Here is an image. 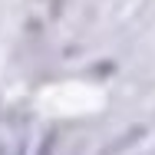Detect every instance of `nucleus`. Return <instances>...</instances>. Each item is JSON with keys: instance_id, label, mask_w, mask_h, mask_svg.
Wrapping results in <instances>:
<instances>
[{"instance_id": "obj_1", "label": "nucleus", "mask_w": 155, "mask_h": 155, "mask_svg": "<svg viewBox=\"0 0 155 155\" xmlns=\"http://www.w3.org/2000/svg\"><path fill=\"white\" fill-rule=\"evenodd\" d=\"M20 155H23V152H20Z\"/></svg>"}]
</instances>
